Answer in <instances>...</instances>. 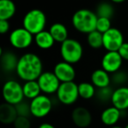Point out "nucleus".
I'll return each mask as SVG.
<instances>
[{"instance_id": "obj_1", "label": "nucleus", "mask_w": 128, "mask_h": 128, "mask_svg": "<svg viewBox=\"0 0 128 128\" xmlns=\"http://www.w3.org/2000/svg\"><path fill=\"white\" fill-rule=\"evenodd\" d=\"M15 72L25 82L37 80L43 72V62L36 54L26 53L18 59Z\"/></svg>"}, {"instance_id": "obj_2", "label": "nucleus", "mask_w": 128, "mask_h": 128, "mask_svg": "<svg viewBox=\"0 0 128 128\" xmlns=\"http://www.w3.org/2000/svg\"><path fill=\"white\" fill-rule=\"evenodd\" d=\"M98 18L95 12L89 9H79L73 14L71 22L77 32L88 34L96 30Z\"/></svg>"}, {"instance_id": "obj_3", "label": "nucleus", "mask_w": 128, "mask_h": 128, "mask_svg": "<svg viewBox=\"0 0 128 128\" xmlns=\"http://www.w3.org/2000/svg\"><path fill=\"white\" fill-rule=\"evenodd\" d=\"M46 26V14L43 11L37 8L27 12L22 20V26L34 35L44 31Z\"/></svg>"}, {"instance_id": "obj_4", "label": "nucleus", "mask_w": 128, "mask_h": 128, "mask_svg": "<svg viewBox=\"0 0 128 128\" xmlns=\"http://www.w3.org/2000/svg\"><path fill=\"white\" fill-rule=\"evenodd\" d=\"M60 54L62 60L70 64H76L81 60L84 55V48L80 41L68 38L60 43Z\"/></svg>"}, {"instance_id": "obj_5", "label": "nucleus", "mask_w": 128, "mask_h": 128, "mask_svg": "<svg viewBox=\"0 0 128 128\" xmlns=\"http://www.w3.org/2000/svg\"><path fill=\"white\" fill-rule=\"evenodd\" d=\"M2 95L4 102L12 105H16L25 98L23 92V85L16 80H8L3 85Z\"/></svg>"}, {"instance_id": "obj_6", "label": "nucleus", "mask_w": 128, "mask_h": 128, "mask_svg": "<svg viewBox=\"0 0 128 128\" xmlns=\"http://www.w3.org/2000/svg\"><path fill=\"white\" fill-rule=\"evenodd\" d=\"M58 101L64 105L74 104L78 100V84L75 82H62L56 92Z\"/></svg>"}, {"instance_id": "obj_7", "label": "nucleus", "mask_w": 128, "mask_h": 128, "mask_svg": "<svg viewBox=\"0 0 128 128\" xmlns=\"http://www.w3.org/2000/svg\"><path fill=\"white\" fill-rule=\"evenodd\" d=\"M31 115L37 118H42L51 112L53 108L51 98L48 95L40 94L35 98L30 100Z\"/></svg>"}, {"instance_id": "obj_8", "label": "nucleus", "mask_w": 128, "mask_h": 128, "mask_svg": "<svg viewBox=\"0 0 128 128\" xmlns=\"http://www.w3.org/2000/svg\"><path fill=\"white\" fill-rule=\"evenodd\" d=\"M34 40V35L23 26L15 28L10 32L9 42L16 49H26L32 45Z\"/></svg>"}, {"instance_id": "obj_9", "label": "nucleus", "mask_w": 128, "mask_h": 128, "mask_svg": "<svg viewBox=\"0 0 128 128\" xmlns=\"http://www.w3.org/2000/svg\"><path fill=\"white\" fill-rule=\"evenodd\" d=\"M37 82L40 87L42 94L53 95L56 94L60 84L57 76L53 71H43L37 79Z\"/></svg>"}, {"instance_id": "obj_10", "label": "nucleus", "mask_w": 128, "mask_h": 128, "mask_svg": "<svg viewBox=\"0 0 128 128\" xmlns=\"http://www.w3.org/2000/svg\"><path fill=\"white\" fill-rule=\"evenodd\" d=\"M103 48L106 51H118L124 42L122 32L116 27H112L110 30L103 34Z\"/></svg>"}, {"instance_id": "obj_11", "label": "nucleus", "mask_w": 128, "mask_h": 128, "mask_svg": "<svg viewBox=\"0 0 128 128\" xmlns=\"http://www.w3.org/2000/svg\"><path fill=\"white\" fill-rule=\"evenodd\" d=\"M123 59L118 51H106L101 60V67L109 74H113L121 70Z\"/></svg>"}, {"instance_id": "obj_12", "label": "nucleus", "mask_w": 128, "mask_h": 128, "mask_svg": "<svg viewBox=\"0 0 128 128\" xmlns=\"http://www.w3.org/2000/svg\"><path fill=\"white\" fill-rule=\"evenodd\" d=\"M53 72L55 74L60 82H74L76 76L73 64H70L64 60L55 64Z\"/></svg>"}, {"instance_id": "obj_13", "label": "nucleus", "mask_w": 128, "mask_h": 128, "mask_svg": "<svg viewBox=\"0 0 128 128\" xmlns=\"http://www.w3.org/2000/svg\"><path fill=\"white\" fill-rule=\"evenodd\" d=\"M71 119L75 126L79 128H86L92 122V116L88 109L82 106L76 107L71 113Z\"/></svg>"}, {"instance_id": "obj_14", "label": "nucleus", "mask_w": 128, "mask_h": 128, "mask_svg": "<svg viewBox=\"0 0 128 128\" xmlns=\"http://www.w3.org/2000/svg\"><path fill=\"white\" fill-rule=\"evenodd\" d=\"M110 103L118 110H126L128 109V86L117 87L113 90Z\"/></svg>"}, {"instance_id": "obj_15", "label": "nucleus", "mask_w": 128, "mask_h": 128, "mask_svg": "<svg viewBox=\"0 0 128 128\" xmlns=\"http://www.w3.org/2000/svg\"><path fill=\"white\" fill-rule=\"evenodd\" d=\"M0 64H1V68L3 71L6 73H12L13 71H16L17 65H18V59L13 52L11 51H3L1 50L0 53Z\"/></svg>"}, {"instance_id": "obj_16", "label": "nucleus", "mask_w": 128, "mask_h": 128, "mask_svg": "<svg viewBox=\"0 0 128 128\" xmlns=\"http://www.w3.org/2000/svg\"><path fill=\"white\" fill-rule=\"evenodd\" d=\"M90 82L96 89L108 87L112 84V76L103 68H96L91 73Z\"/></svg>"}, {"instance_id": "obj_17", "label": "nucleus", "mask_w": 128, "mask_h": 128, "mask_svg": "<svg viewBox=\"0 0 128 128\" xmlns=\"http://www.w3.org/2000/svg\"><path fill=\"white\" fill-rule=\"evenodd\" d=\"M120 117L121 110H118V108H116L113 105H112V106L105 108L102 112L101 116H100V119H101V122L104 126L110 127V126H116V124L120 119Z\"/></svg>"}, {"instance_id": "obj_18", "label": "nucleus", "mask_w": 128, "mask_h": 128, "mask_svg": "<svg viewBox=\"0 0 128 128\" xmlns=\"http://www.w3.org/2000/svg\"><path fill=\"white\" fill-rule=\"evenodd\" d=\"M18 118L15 105L7 103H3L0 106V122L3 124H13Z\"/></svg>"}, {"instance_id": "obj_19", "label": "nucleus", "mask_w": 128, "mask_h": 128, "mask_svg": "<svg viewBox=\"0 0 128 128\" xmlns=\"http://www.w3.org/2000/svg\"><path fill=\"white\" fill-rule=\"evenodd\" d=\"M34 42L39 48L42 50H48L53 48L55 40L49 31L44 30L34 35Z\"/></svg>"}, {"instance_id": "obj_20", "label": "nucleus", "mask_w": 128, "mask_h": 128, "mask_svg": "<svg viewBox=\"0 0 128 128\" xmlns=\"http://www.w3.org/2000/svg\"><path fill=\"white\" fill-rule=\"evenodd\" d=\"M48 31L54 39L55 42L62 43L67 39H68V31L66 26L60 22H56L51 25Z\"/></svg>"}, {"instance_id": "obj_21", "label": "nucleus", "mask_w": 128, "mask_h": 128, "mask_svg": "<svg viewBox=\"0 0 128 128\" xmlns=\"http://www.w3.org/2000/svg\"><path fill=\"white\" fill-rule=\"evenodd\" d=\"M16 9L12 0H0V20H10L16 13Z\"/></svg>"}, {"instance_id": "obj_22", "label": "nucleus", "mask_w": 128, "mask_h": 128, "mask_svg": "<svg viewBox=\"0 0 128 128\" xmlns=\"http://www.w3.org/2000/svg\"><path fill=\"white\" fill-rule=\"evenodd\" d=\"M23 85V92L26 98L32 100L41 94V90L38 84L37 80L27 81L25 82Z\"/></svg>"}, {"instance_id": "obj_23", "label": "nucleus", "mask_w": 128, "mask_h": 128, "mask_svg": "<svg viewBox=\"0 0 128 128\" xmlns=\"http://www.w3.org/2000/svg\"><path fill=\"white\" fill-rule=\"evenodd\" d=\"M79 96L84 100H89L96 96V88L93 85L92 82H82L78 84Z\"/></svg>"}, {"instance_id": "obj_24", "label": "nucleus", "mask_w": 128, "mask_h": 128, "mask_svg": "<svg viewBox=\"0 0 128 128\" xmlns=\"http://www.w3.org/2000/svg\"><path fill=\"white\" fill-rule=\"evenodd\" d=\"M87 43L93 49H99L103 48L104 40H103V34L98 31L95 30L93 32L87 34Z\"/></svg>"}, {"instance_id": "obj_25", "label": "nucleus", "mask_w": 128, "mask_h": 128, "mask_svg": "<svg viewBox=\"0 0 128 128\" xmlns=\"http://www.w3.org/2000/svg\"><path fill=\"white\" fill-rule=\"evenodd\" d=\"M98 17L112 18L114 15V7L109 2H101L98 4L96 8V12Z\"/></svg>"}, {"instance_id": "obj_26", "label": "nucleus", "mask_w": 128, "mask_h": 128, "mask_svg": "<svg viewBox=\"0 0 128 128\" xmlns=\"http://www.w3.org/2000/svg\"><path fill=\"white\" fill-rule=\"evenodd\" d=\"M112 84L116 87L126 86L128 84V73L126 70H119L118 71L112 74Z\"/></svg>"}, {"instance_id": "obj_27", "label": "nucleus", "mask_w": 128, "mask_h": 128, "mask_svg": "<svg viewBox=\"0 0 128 128\" xmlns=\"http://www.w3.org/2000/svg\"><path fill=\"white\" fill-rule=\"evenodd\" d=\"M113 90H112L110 86H108V87H105V88H101V89H98L96 90V96L98 98V101L103 102V103H105V102H108V101L110 102Z\"/></svg>"}, {"instance_id": "obj_28", "label": "nucleus", "mask_w": 128, "mask_h": 128, "mask_svg": "<svg viewBox=\"0 0 128 128\" xmlns=\"http://www.w3.org/2000/svg\"><path fill=\"white\" fill-rule=\"evenodd\" d=\"M112 21L110 18H103V17H98V21H96V30L98 32L104 34L108 30L112 28Z\"/></svg>"}, {"instance_id": "obj_29", "label": "nucleus", "mask_w": 128, "mask_h": 128, "mask_svg": "<svg viewBox=\"0 0 128 128\" xmlns=\"http://www.w3.org/2000/svg\"><path fill=\"white\" fill-rule=\"evenodd\" d=\"M18 116H22V117H27L29 118L31 115V108H30V103H27L25 100L18 103V104L15 105Z\"/></svg>"}, {"instance_id": "obj_30", "label": "nucleus", "mask_w": 128, "mask_h": 128, "mask_svg": "<svg viewBox=\"0 0 128 128\" xmlns=\"http://www.w3.org/2000/svg\"><path fill=\"white\" fill-rule=\"evenodd\" d=\"M13 126L14 128H30L31 122L29 120V118L18 116L16 120L13 123Z\"/></svg>"}, {"instance_id": "obj_31", "label": "nucleus", "mask_w": 128, "mask_h": 128, "mask_svg": "<svg viewBox=\"0 0 128 128\" xmlns=\"http://www.w3.org/2000/svg\"><path fill=\"white\" fill-rule=\"evenodd\" d=\"M124 60H128V42L124 41L118 51Z\"/></svg>"}, {"instance_id": "obj_32", "label": "nucleus", "mask_w": 128, "mask_h": 128, "mask_svg": "<svg viewBox=\"0 0 128 128\" xmlns=\"http://www.w3.org/2000/svg\"><path fill=\"white\" fill-rule=\"evenodd\" d=\"M9 20H0V34H6L10 31Z\"/></svg>"}, {"instance_id": "obj_33", "label": "nucleus", "mask_w": 128, "mask_h": 128, "mask_svg": "<svg viewBox=\"0 0 128 128\" xmlns=\"http://www.w3.org/2000/svg\"><path fill=\"white\" fill-rule=\"evenodd\" d=\"M38 128H56L54 124H50V123H42L39 126Z\"/></svg>"}, {"instance_id": "obj_34", "label": "nucleus", "mask_w": 128, "mask_h": 128, "mask_svg": "<svg viewBox=\"0 0 128 128\" xmlns=\"http://www.w3.org/2000/svg\"><path fill=\"white\" fill-rule=\"evenodd\" d=\"M112 3H114V4H120V3L124 2L126 0H110Z\"/></svg>"}, {"instance_id": "obj_35", "label": "nucleus", "mask_w": 128, "mask_h": 128, "mask_svg": "<svg viewBox=\"0 0 128 128\" xmlns=\"http://www.w3.org/2000/svg\"><path fill=\"white\" fill-rule=\"evenodd\" d=\"M110 128H124V127H121V126H117V124H116V126H110Z\"/></svg>"}, {"instance_id": "obj_36", "label": "nucleus", "mask_w": 128, "mask_h": 128, "mask_svg": "<svg viewBox=\"0 0 128 128\" xmlns=\"http://www.w3.org/2000/svg\"><path fill=\"white\" fill-rule=\"evenodd\" d=\"M124 128H128V124H126V126H124Z\"/></svg>"}]
</instances>
